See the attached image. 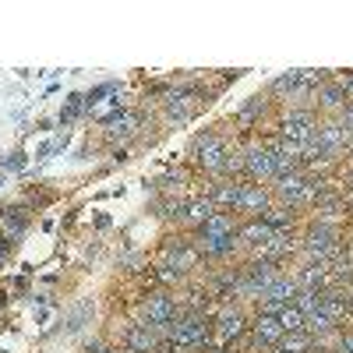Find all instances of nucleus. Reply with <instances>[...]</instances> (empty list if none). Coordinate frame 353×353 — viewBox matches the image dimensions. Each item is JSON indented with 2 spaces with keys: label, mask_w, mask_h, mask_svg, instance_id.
Masks as SVG:
<instances>
[{
  "label": "nucleus",
  "mask_w": 353,
  "mask_h": 353,
  "mask_svg": "<svg viewBox=\"0 0 353 353\" xmlns=\"http://www.w3.org/2000/svg\"><path fill=\"white\" fill-rule=\"evenodd\" d=\"M181 297L170 290H152V293H145V297L134 304V321L138 325H149L156 329L163 339H166V329L173 325L176 318H181Z\"/></svg>",
  "instance_id": "3"
},
{
  "label": "nucleus",
  "mask_w": 353,
  "mask_h": 353,
  "mask_svg": "<svg viewBox=\"0 0 353 353\" xmlns=\"http://www.w3.org/2000/svg\"><path fill=\"white\" fill-rule=\"evenodd\" d=\"M4 184H8V176H4V173H0V188H4Z\"/></svg>",
  "instance_id": "34"
},
{
  "label": "nucleus",
  "mask_w": 353,
  "mask_h": 353,
  "mask_svg": "<svg viewBox=\"0 0 353 353\" xmlns=\"http://www.w3.org/2000/svg\"><path fill=\"white\" fill-rule=\"evenodd\" d=\"M343 88H346V103L353 106V71H350V74H343Z\"/></svg>",
  "instance_id": "31"
},
{
  "label": "nucleus",
  "mask_w": 353,
  "mask_h": 353,
  "mask_svg": "<svg viewBox=\"0 0 353 353\" xmlns=\"http://www.w3.org/2000/svg\"><path fill=\"white\" fill-rule=\"evenodd\" d=\"M163 113H166L170 124H191L198 106H191V96L184 92V88H173V92H166V99H163Z\"/></svg>",
  "instance_id": "18"
},
{
  "label": "nucleus",
  "mask_w": 353,
  "mask_h": 353,
  "mask_svg": "<svg viewBox=\"0 0 353 353\" xmlns=\"http://www.w3.org/2000/svg\"><path fill=\"white\" fill-rule=\"evenodd\" d=\"M241 152H244V181L269 188L276 181V152H272V145H265L254 134L248 145H241Z\"/></svg>",
  "instance_id": "6"
},
{
  "label": "nucleus",
  "mask_w": 353,
  "mask_h": 353,
  "mask_svg": "<svg viewBox=\"0 0 353 353\" xmlns=\"http://www.w3.org/2000/svg\"><path fill=\"white\" fill-rule=\"evenodd\" d=\"M272 106H276V103H272L269 96L258 92V96H251L237 113H233V124H237L241 131H248V134H254V131L261 134V124H265V121H279V117H272Z\"/></svg>",
  "instance_id": "10"
},
{
  "label": "nucleus",
  "mask_w": 353,
  "mask_h": 353,
  "mask_svg": "<svg viewBox=\"0 0 353 353\" xmlns=\"http://www.w3.org/2000/svg\"><path fill=\"white\" fill-rule=\"evenodd\" d=\"M248 181H237V176H216V181L205 184V198L216 205V212H233L241 201V191H244Z\"/></svg>",
  "instance_id": "14"
},
{
  "label": "nucleus",
  "mask_w": 353,
  "mask_h": 353,
  "mask_svg": "<svg viewBox=\"0 0 353 353\" xmlns=\"http://www.w3.org/2000/svg\"><path fill=\"white\" fill-rule=\"evenodd\" d=\"M272 226L265 223V219H244L241 223V230H237V244H241V254L244 258H251L254 251H261L265 244L272 241Z\"/></svg>",
  "instance_id": "15"
},
{
  "label": "nucleus",
  "mask_w": 353,
  "mask_h": 353,
  "mask_svg": "<svg viewBox=\"0 0 353 353\" xmlns=\"http://www.w3.org/2000/svg\"><path fill=\"white\" fill-rule=\"evenodd\" d=\"M166 343L176 353H209V350H216L212 311H181V318L166 329Z\"/></svg>",
  "instance_id": "1"
},
{
  "label": "nucleus",
  "mask_w": 353,
  "mask_h": 353,
  "mask_svg": "<svg viewBox=\"0 0 353 353\" xmlns=\"http://www.w3.org/2000/svg\"><path fill=\"white\" fill-rule=\"evenodd\" d=\"M251 314L244 304H233V301H219L212 307V332H216V350H230L241 336H248L251 329Z\"/></svg>",
  "instance_id": "5"
},
{
  "label": "nucleus",
  "mask_w": 353,
  "mask_h": 353,
  "mask_svg": "<svg viewBox=\"0 0 353 353\" xmlns=\"http://www.w3.org/2000/svg\"><path fill=\"white\" fill-rule=\"evenodd\" d=\"M198 269H201V254H198L194 241L188 233H170L159 251V272H173L176 279H188Z\"/></svg>",
  "instance_id": "4"
},
{
  "label": "nucleus",
  "mask_w": 353,
  "mask_h": 353,
  "mask_svg": "<svg viewBox=\"0 0 353 353\" xmlns=\"http://www.w3.org/2000/svg\"><path fill=\"white\" fill-rule=\"evenodd\" d=\"M237 230H241V219L233 212H216L212 219H205L194 237H216V241H237Z\"/></svg>",
  "instance_id": "17"
},
{
  "label": "nucleus",
  "mask_w": 353,
  "mask_h": 353,
  "mask_svg": "<svg viewBox=\"0 0 353 353\" xmlns=\"http://www.w3.org/2000/svg\"><path fill=\"white\" fill-rule=\"evenodd\" d=\"M279 350H286V353H311L314 339H311V332H283Z\"/></svg>",
  "instance_id": "23"
},
{
  "label": "nucleus",
  "mask_w": 353,
  "mask_h": 353,
  "mask_svg": "<svg viewBox=\"0 0 353 353\" xmlns=\"http://www.w3.org/2000/svg\"><path fill=\"white\" fill-rule=\"evenodd\" d=\"M276 205V198H272V191L265 188V184H244V191H241V201H237V209H233V216H237L241 223L244 219H265V212H269Z\"/></svg>",
  "instance_id": "11"
},
{
  "label": "nucleus",
  "mask_w": 353,
  "mask_h": 353,
  "mask_svg": "<svg viewBox=\"0 0 353 353\" xmlns=\"http://www.w3.org/2000/svg\"><path fill=\"white\" fill-rule=\"evenodd\" d=\"M311 141L318 145L321 156H325L329 163H339V166H343V159H346V131L339 128L336 117H318Z\"/></svg>",
  "instance_id": "8"
},
{
  "label": "nucleus",
  "mask_w": 353,
  "mask_h": 353,
  "mask_svg": "<svg viewBox=\"0 0 353 353\" xmlns=\"http://www.w3.org/2000/svg\"><path fill=\"white\" fill-rule=\"evenodd\" d=\"M28 219H32V216H28L25 205H14V209H8V205H4V209H0V237L11 241V244L21 241L25 230H28Z\"/></svg>",
  "instance_id": "20"
},
{
  "label": "nucleus",
  "mask_w": 353,
  "mask_h": 353,
  "mask_svg": "<svg viewBox=\"0 0 353 353\" xmlns=\"http://www.w3.org/2000/svg\"><path fill=\"white\" fill-rule=\"evenodd\" d=\"M81 113H85V96H81V92H71L68 103H64V110H61V117H57V124H64V128H68V124L78 121Z\"/></svg>",
  "instance_id": "24"
},
{
  "label": "nucleus",
  "mask_w": 353,
  "mask_h": 353,
  "mask_svg": "<svg viewBox=\"0 0 353 353\" xmlns=\"http://www.w3.org/2000/svg\"><path fill=\"white\" fill-rule=\"evenodd\" d=\"M301 85V71H283V74H276L272 81H269V88H265V96H269L272 103H283L286 106V99L293 96V88Z\"/></svg>",
  "instance_id": "22"
},
{
  "label": "nucleus",
  "mask_w": 353,
  "mask_h": 353,
  "mask_svg": "<svg viewBox=\"0 0 353 353\" xmlns=\"http://www.w3.org/2000/svg\"><path fill=\"white\" fill-rule=\"evenodd\" d=\"M297 293H301V286L293 283V276H290V272H279L269 286L261 290V297H258L254 311H261V314H279L286 304L297 301Z\"/></svg>",
  "instance_id": "9"
},
{
  "label": "nucleus",
  "mask_w": 353,
  "mask_h": 353,
  "mask_svg": "<svg viewBox=\"0 0 353 353\" xmlns=\"http://www.w3.org/2000/svg\"><path fill=\"white\" fill-rule=\"evenodd\" d=\"M25 166H28V156H25L21 149L0 156V170H4V173H18V170H25Z\"/></svg>",
  "instance_id": "28"
},
{
  "label": "nucleus",
  "mask_w": 353,
  "mask_h": 353,
  "mask_svg": "<svg viewBox=\"0 0 353 353\" xmlns=\"http://www.w3.org/2000/svg\"><path fill=\"white\" fill-rule=\"evenodd\" d=\"M346 110V88H343V74H329L325 81L318 85L314 92V113L318 117H339Z\"/></svg>",
  "instance_id": "13"
},
{
  "label": "nucleus",
  "mask_w": 353,
  "mask_h": 353,
  "mask_svg": "<svg viewBox=\"0 0 353 353\" xmlns=\"http://www.w3.org/2000/svg\"><path fill=\"white\" fill-rule=\"evenodd\" d=\"M212 216H216V205L205 198V191L194 194V198H184V212H181V226H184V230L194 233L205 219H212Z\"/></svg>",
  "instance_id": "19"
},
{
  "label": "nucleus",
  "mask_w": 353,
  "mask_h": 353,
  "mask_svg": "<svg viewBox=\"0 0 353 353\" xmlns=\"http://www.w3.org/2000/svg\"><path fill=\"white\" fill-rule=\"evenodd\" d=\"M343 166H353V152H350V156H346V159H343Z\"/></svg>",
  "instance_id": "33"
},
{
  "label": "nucleus",
  "mask_w": 353,
  "mask_h": 353,
  "mask_svg": "<svg viewBox=\"0 0 353 353\" xmlns=\"http://www.w3.org/2000/svg\"><path fill=\"white\" fill-rule=\"evenodd\" d=\"M230 149L233 141L219 131V128H205L191 138L188 145V156H191V166L209 176V181H216V176H226V159H230Z\"/></svg>",
  "instance_id": "2"
},
{
  "label": "nucleus",
  "mask_w": 353,
  "mask_h": 353,
  "mask_svg": "<svg viewBox=\"0 0 353 353\" xmlns=\"http://www.w3.org/2000/svg\"><path fill=\"white\" fill-rule=\"evenodd\" d=\"M163 343H166V339H163L156 329L138 325V321L124 325V336H121V346H124V350H131V353H159V346H163Z\"/></svg>",
  "instance_id": "16"
},
{
  "label": "nucleus",
  "mask_w": 353,
  "mask_h": 353,
  "mask_svg": "<svg viewBox=\"0 0 353 353\" xmlns=\"http://www.w3.org/2000/svg\"><path fill=\"white\" fill-rule=\"evenodd\" d=\"M276 318H279L283 332H304V314H301V307H297V304H286Z\"/></svg>",
  "instance_id": "25"
},
{
  "label": "nucleus",
  "mask_w": 353,
  "mask_h": 353,
  "mask_svg": "<svg viewBox=\"0 0 353 353\" xmlns=\"http://www.w3.org/2000/svg\"><path fill=\"white\" fill-rule=\"evenodd\" d=\"M314 124H318L314 110H283L279 121H276V134H279V141L307 145L314 138Z\"/></svg>",
  "instance_id": "7"
},
{
  "label": "nucleus",
  "mask_w": 353,
  "mask_h": 353,
  "mask_svg": "<svg viewBox=\"0 0 353 353\" xmlns=\"http://www.w3.org/2000/svg\"><path fill=\"white\" fill-rule=\"evenodd\" d=\"M332 329H339V325H332V321H329V314H325V311H314V314H304V332H311V336H321V332H332Z\"/></svg>",
  "instance_id": "26"
},
{
  "label": "nucleus",
  "mask_w": 353,
  "mask_h": 353,
  "mask_svg": "<svg viewBox=\"0 0 353 353\" xmlns=\"http://www.w3.org/2000/svg\"><path fill=\"white\" fill-rule=\"evenodd\" d=\"M293 304L301 307V314H314V311H321V293L318 290H301Z\"/></svg>",
  "instance_id": "27"
},
{
  "label": "nucleus",
  "mask_w": 353,
  "mask_h": 353,
  "mask_svg": "<svg viewBox=\"0 0 353 353\" xmlns=\"http://www.w3.org/2000/svg\"><path fill=\"white\" fill-rule=\"evenodd\" d=\"M53 156V141H46V145H39V152H36V159L43 163V159H50Z\"/></svg>",
  "instance_id": "32"
},
{
  "label": "nucleus",
  "mask_w": 353,
  "mask_h": 353,
  "mask_svg": "<svg viewBox=\"0 0 353 353\" xmlns=\"http://www.w3.org/2000/svg\"><path fill=\"white\" fill-rule=\"evenodd\" d=\"M248 339H251L254 353H269V350H276V346H279V339H283V325H279V318H276V314H261V311H254V314H251Z\"/></svg>",
  "instance_id": "12"
},
{
  "label": "nucleus",
  "mask_w": 353,
  "mask_h": 353,
  "mask_svg": "<svg viewBox=\"0 0 353 353\" xmlns=\"http://www.w3.org/2000/svg\"><path fill=\"white\" fill-rule=\"evenodd\" d=\"M336 121H339V128L346 131V138H353V106H350V103H346V110L336 117Z\"/></svg>",
  "instance_id": "29"
},
{
  "label": "nucleus",
  "mask_w": 353,
  "mask_h": 353,
  "mask_svg": "<svg viewBox=\"0 0 353 353\" xmlns=\"http://www.w3.org/2000/svg\"><path fill=\"white\" fill-rule=\"evenodd\" d=\"M336 353H353V329H343V339H339Z\"/></svg>",
  "instance_id": "30"
},
{
  "label": "nucleus",
  "mask_w": 353,
  "mask_h": 353,
  "mask_svg": "<svg viewBox=\"0 0 353 353\" xmlns=\"http://www.w3.org/2000/svg\"><path fill=\"white\" fill-rule=\"evenodd\" d=\"M103 128H106V138H110V141H131V138H138L141 113H134V110H121V113H117L113 121H106Z\"/></svg>",
  "instance_id": "21"
}]
</instances>
